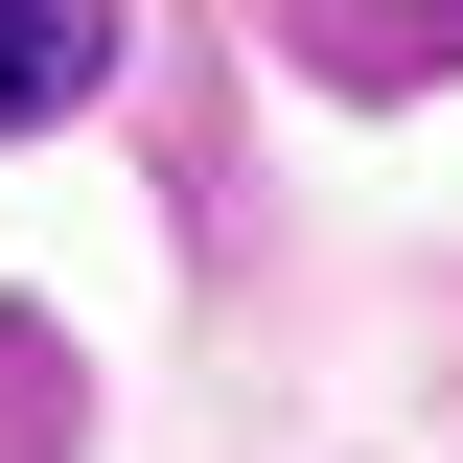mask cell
I'll use <instances>...</instances> for the list:
<instances>
[{"label":"cell","instance_id":"cell-1","mask_svg":"<svg viewBox=\"0 0 463 463\" xmlns=\"http://www.w3.org/2000/svg\"><path fill=\"white\" fill-rule=\"evenodd\" d=\"M116 70V0H0V139H24V116H70Z\"/></svg>","mask_w":463,"mask_h":463}]
</instances>
